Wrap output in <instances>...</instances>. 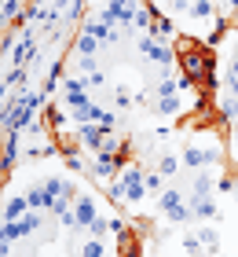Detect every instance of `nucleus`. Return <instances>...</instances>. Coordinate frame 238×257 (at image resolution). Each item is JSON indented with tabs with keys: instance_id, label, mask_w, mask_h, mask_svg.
Here are the masks:
<instances>
[{
	"instance_id": "2",
	"label": "nucleus",
	"mask_w": 238,
	"mask_h": 257,
	"mask_svg": "<svg viewBox=\"0 0 238 257\" xmlns=\"http://www.w3.org/2000/svg\"><path fill=\"white\" fill-rule=\"evenodd\" d=\"M198 239H201V250H205L209 257H212V253L220 250V235H216V231H212V228H201V231H198Z\"/></svg>"
},
{
	"instance_id": "1",
	"label": "nucleus",
	"mask_w": 238,
	"mask_h": 257,
	"mask_svg": "<svg viewBox=\"0 0 238 257\" xmlns=\"http://www.w3.org/2000/svg\"><path fill=\"white\" fill-rule=\"evenodd\" d=\"M110 195H114V202H121V206H136V202L147 198V173H143L139 162H128L110 180Z\"/></svg>"
}]
</instances>
